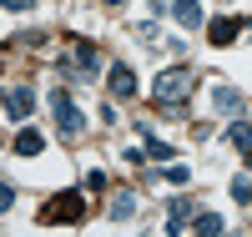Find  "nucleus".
I'll return each instance as SVG.
<instances>
[{
	"label": "nucleus",
	"mask_w": 252,
	"mask_h": 237,
	"mask_svg": "<svg viewBox=\"0 0 252 237\" xmlns=\"http://www.w3.org/2000/svg\"><path fill=\"white\" fill-rule=\"evenodd\" d=\"M166 10L177 15V26H182V31H197V26H202V0H172Z\"/></svg>",
	"instance_id": "nucleus-8"
},
{
	"label": "nucleus",
	"mask_w": 252,
	"mask_h": 237,
	"mask_svg": "<svg viewBox=\"0 0 252 237\" xmlns=\"http://www.w3.org/2000/svg\"><path fill=\"white\" fill-rule=\"evenodd\" d=\"M81 217H86V197H81V192H56V197L40 207V222H46V227L81 222Z\"/></svg>",
	"instance_id": "nucleus-2"
},
{
	"label": "nucleus",
	"mask_w": 252,
	"mask_h": 237,
	"mask_svg": "<svg viewBox=\"0 0 252 237\" xmlns=\"http://www.w3.org/2000/svg\"><path fill=\"white\" fill-rule=\"evenodd\" d=\"M192 86H197V71L192 66H172V71H161L152 81V101L157 106H182L187 96H192Z\"/></svg>",
	"instance_id": "nucleus-1"
},
{
	"label": "nucleus",
	"mask_w": 252,
	"mask_h": 237,
	"mask_svg": "<svg viewBox=\"0 0 252 237\" xmlns=\"http://www.w3.org/2000/svg\"><path fill=\"white\" fill-rule=\"evenodd\" d=\"M232 197H237V202H252V182H247V177H232Z\"/></svg>",
	"instance_id": "nucleus-17"
},
{
	"label": "nucleus",
	"mask_w": 252,
	"mask_h": 237,
	"mask_svg": "<svg viewBox=\"0 0 252 237\" xmlns=\"http://www.w3.org/2000/svg\"><path fill=\"white\" fill-rule=\"evenodd\" d=\"M10 146H15V157H35L40 146H46V136H40L35 126H20V132H15V141H10Z\"/></svg>",
	"instance_id": "nucleus-10"
},
{
	"label": "nucleus",
	"mask_w": 252,
	"mask_h": 237,
	"mask_svg": "<svg viewBox=\"0 0 252 237\" xmlns=\"http://www.w3.org/2000/svg\"><path fill=\"white\" fill-rule=\"evenodd\" d=\"M212 106L222 116H242V96H237V86H227V81H212Z\"/></svg>",
	"instance_id": "nucleus-6"
},
{
	"label": "nucleus",
	"mask_w": 252,
	"mask_h": 237,
	"mask_svg": "<svg viewBox=\"0 0 252 237\" xmlns=\"http://www.w3.org/2000/svg\"><path fill=\"white\" fill-rule=\"evenodd\" d=\"M227 141L237 146V152H252V126L242 116H232V126H227Z\"/></svg>",
	"instance_id": "nucleus-13"
},
{
	"label": "nucleus",
	"mask_w": 252,
	"mask_h": 237,
	"mask_svg": "<svg viewBox=\"0 0 252 237\" xmlns=\"http://www.w3.org/2000/svg\"><path fill=\"white\" fill-rule=\"evenodd\" d=\"M10 202H15V187H10V182H0V212H10Z\"/></svg>",
	"instance_id": "nucleus-18"
},
{
	"label": "nucleus",
	"mask_w": 252,
	"mask_h": 237,
	"mask_svg": "<svg viewBox=\"0 0 252 237\" xmlns=\"http://www.w3.org/2000/svg\"><path fill=\"white\" fill-rule=\"evenodd\" d=\"M141 136H146V157H157V162H166V157H172V146H166V141H157V136H152V126H141Z\"/></svg>",
	"instance_id": "nucleus-15"
},
{
	"label": "nucleus",
	"mask_w": 252,
	"mask_h": 237,
	"mask_svg": "<svg viewBox=\"0 0 252 237\" xmlns=\"http://www.w3.org/2000/svg\"><path fill=\"white\" fill-rule=\"evenodd\" d=\"M106 81H111V96H116V101H131V96H136V76H131V66H111Z\"/></svg>",
	"instance_id": "nucleus-9"
},
{
	"label": "nucleus",
	"mask_w": 252,
	"mask_h": 237,
	"mask_svg": "<svg viewBox=\"0 0 252 237\" xmlns=\"http://www.w3.org/2000/svg\"><path fill=\"white\" fill-rule=\"evenodd\" d=\"M31 111H35V91H31V86H5V116L26 121Z\"/></svg>",
	"instance_id": "nucleus-5"
},
{
	"label": "nucleus",
	"mask_w": 252,
	"mask_h": 237,
	"mask_svg": "<svg viewBox=\"0 0 252 237\" xmlns=\"http://www.w3.org/2000/svg\"><path fill=\"white\" fill-rule=\"evenodd\" d=\"M237 31H242V20H232V15H217L212 26H207V40H212V46H232V40H237Z\"/></svg>",
	"instance_id": "nucleus-7"
},
{
	"label": "nucleus",
	"mask_w": 252,
	"mask_h": 237,
	"mask_svg": "<svg viewBox=\"0 0 252 237\" xmlns=\"http://www.w3.org/2000/svg\"><path fill=\"white\" fill-rule=\"evenodd\" d=\"M172 212H166V232H187V222H192V202L177 197V202H166Z\"/></svg>",
	"instance_id": "nucleus-12"
},
{
	"label": "nucleus",
	"mask_w": 252,
	"mask_h": 237,
	"mask_svg": "<svg viewBox=\"0 0 252 237\" xmlns=\"http://www.w3.org/2000/svg\"><path fill=\"white\" fill-rule=\"evenodd\" d=\"M86 192H106V171H91V177H86Z\"/></svg>",
	"instance_id": "nucleus-19"
},
{
	"label": "nucleus",
	"mask_w": 252,
	"mask_h": 237,
	"mask_svg": "<svg viewBox=\"0 0 252 237\" xmlns=\"http://www.w3.org/2000/svg\"><path fill=\"white\" fill-rule=\"evenodd\" d=\"M96 66H101V56H96L91 40H71V61H66V71H76V76H96Z\"/></svg>",
	"instance_id": "nucleus-4"
},
{
	"label": "nucleus",
	"mask_w": 252,
	"mask_h": 237,
	"mask_svg": "<svg viewBox=\"0 0 252 237\" xmlns=\"http://www.w3.org/2000/svg\"><path fill=\"white\" fill-rule=\"evenodd\" d=\"M106 212H111V222H131L136 217V192H116Z\"/></svg>",
	"instance_id": "nucleus-11"
},
{
	"label": "nucleus",
	"mask_w": 252,
	"mask_h": 237,
	"mask_svg": "<svg viewBox=\"0 0 252 237\" xmlns=\"http://www.w3.org/2000/svg\"><path fill=\"white\" fill-rule=\"evenodd\" d=\"M51 111H56L61 136H66V141H76V136H81V126H86V116H81V106L71 101V91H66V86H56V91H51Z\"/></svg>",
	"instance_id": "nucleus-3"
},
{
	"label": "nucleus",
	"mask_w": 252,
	"mask_h": 237,
	"mask_svg": "<svg viewBox=\"0 0 252 237\" xmlns=\"http://www.w3.org/2000/svg\"><path fill=\"white\" fill-rule=\"evenodd\" d=\"M227 222L217 217V212H192V232H207V237H217Z\"/></svg>",
	"instance_id": "nucleus-14"
},
{
	"label": "nucleus",
	"mask_w": 252,
	"mask_h": 237,
	"mask_svg": "<svg viewBox=\"0 0 252 237\" xmlns=\"http://www.w3.org/2000/svg\"><path fill=\"white\" fill-rule=\"evenodd\" d=\"M101 5H126V0H101Z\"/></svg>",
	"instance_id": "nucleus-21"
},
{
	"label": "nucleus",
	"mask_w": 252,
	"mask_h": 237,
	"mask_svg": "<svg viewBox=\"0 0 252 237\" xmlns=\"http://www.w3.org/2000/svg\"><path fill=\"white\" fill-rule=\"evenodd\" d=\"M0 10H15L20 15V10H31V0H0Z\"/></svg>",
	"instance_id": "nucleus-20"
},
{
	"label": "nucleus",
	"mask_w": 252,
	"mask_h": 237,
	"mask_svg": "<svg viewBox=\"0 0 252 237\" xmlns=\"http://www.w3.org/2000/svg\"><path fill=\"white\" fill-rule=\"evenodd\" d=\"M161 177L172 182V187H187V182H192V167H177L172 162V167H161Z\"/></svg>",
	"instance_id": "nucleus-16"
}]
</instances>
